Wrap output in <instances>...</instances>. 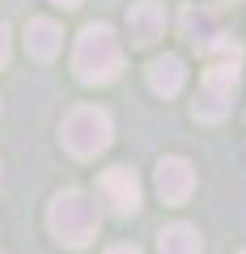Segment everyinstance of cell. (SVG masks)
<instances>
[{"mask_svg": "<svg viewBox=\"0 0 246 254\" xmlns=\"http://www.w3.org/2000/svg\"><path fill=\"white\" fill-rule=\"evenodd\" d=\"M165 30V9L157 4V0H140V4H132L128 9V34L136 47H149L157 43Z\"/></svg>", "mask_w": 246, "mask_h": 254, "instance_id": "cell-7", "label": "cell"}, {"mask_svg": "<svg viewBox=\"0 0 246 254\" xmlns=\"http://www.w3.org/2000/svg\"><path fill=\"white\" fill-rule=\"evenodd\" d=\"M191 190H195L191 161H182V157H165V161L157 165V195H162L165 203H182Z\"/></svg>", "mask_w": 246, "mask_h": 254, "instance_id": "cell-6", "label": "cell"}, {"mask_svg": "<svg viewBox=\"0 0 246 254\" xmlns=\"http://www.w3.org/2000/svg\"><path fill=\"white\" fill-rule=\"evenodd\" d=\"M47 225H51V233L64 246H89L93 237H98L102 216H98V208H93V199L85 190H60L51 199Z\"/></svg>", "mask_w": 246, "mask_h": 254, "instance_id": "cell-3", "label": "cell"}, {"mask_svg": "<svg viewBox=\"0 0 246 254\" xmlns=\"http://www.w3.org/2000/svg\"><path fill=\"white\" fill-rule=\"evenodd\" d=\"M4 60H9V26L0 21V68H4Z\"/></svg>", "mask_w": 246, "mask_h": 254, "instance_id": "cell-12", "label": "cell"}, {"mask_svg": "<svg viewBox=\"0 0 246 254\" xmlns=\"http://www.w3.org/2000/svg\"><path fill=\"white\" fill-rule=\"evenodd\" d=\"M106 254H140L136 246H115V250H106Z\"/></svg>", "mask_w": 246, "mask_h": 254, "instance_id": "cell-13", "label": "cell"}, {"mask_svg": "<svg viewBox=\"0 0 246 254\" xmlns=\"http://www.w3.org/2000/svg\"><path fill=\"white\" fill-rule=\"evenodd\" d=\"M98 190L106 195V203L119 212V216H132V212L140 208V182H136V174L123 170V165H115V170L102 174Z\"/></svg>", "mask_w": 246, "mask_h": 254, "instance_id": "cell-5", "label": "cell"}, {"mask_svg": "<svg viewBox=\"0 0 246 254\" xmlns=\"http://www.w3.org/2000/svg\"><path fill=\"white\" fill-rule=\"evenodd\" d=\"M60 140L73 157H98L110 144V115L102 106H73L60 127Z\"/></svg>", "mask_w": 246, "mask_h": 254, "instance_id": "cell-4", "label": "cell"}, {"mask_svg": "<svg viewBox=\"0 0 246 254\" xmlns=\"http://www.w3.org/2000/svg\"><path fill=\"white\" fill-rule=\"evenodd\" d=\"M182 81H187V68H182L178 55H162V60L149 64V89L162 93V98H174L182 89Z\"/></svg>", "mask_w": 246, "mask_h": 254, "instance_id": "cell-10", "label": "cell"}, {"mask_svg": "<svg viewBox=\"0 0 246 254\" xmlns=\"http://www.w3.org/2000/svg\"><path fill=\"white\" fill-rule=\"evenodd\" d=\"M157 250L162 254H200V233L191 225H170L157 237Z\"/></svg>", "mask_w": 246, "mask_h": 254, "instance_id": "cell-11", "label": "cell"}, {"mask_svg": "<svg viewBox=\"0 0 246 254\" xmlns=\"http://www.w3.org/2000/svg\"><path fill=\"white\" fill-rule=\"evenodd\" d=\"M182 34H187L204 55H208L212 47L225 38V30H221V21H217V13H212V9H200V4H191V9H182Z\"/></svg>", "mask_w": 246, "mask_h": 254, "instance_id": "cell-8", "label": "cell"}, {"mask_svg": "<svg viewBox=\"0 0 246 254\" xmlns=\"http://www.w3.org/2000/svg\"><path fill=\"white\" fill-rule=\"evenodd\" d=\"M242 254H246V250H242Z\"/></svg>", "mask_w": 246, "mask_h": 254, "instance_id": "cell-15", "label": "cell"}, {"mask_svg": "<svg viewBox=\"0 0 246 254\" xmlns=\"http://www.w3.org/2000/svg\"><path fill=\"white\" fill-rule=\"evenodd\" d=\"M73 68L85 85H106L119 76L123 68V47H119L115 30L110 26H85L81 38H77V51H73Z\"/></svg>", "mask_w": 246, "mask_h": 254, "instance_id": "cell-2", "label": "cell"}, {"mask_svg": "<svg viewBox=\"0 0 246 254\" xmlns=\"http://www.w3.org/2000/svg\"><path fill=\"white\" fill-rule=\"evenodd\" d=\"M51 4H60V9H77L81 0H51Z\"/></svg>", "mask_w": 246, "mask_h": 254, "instance_id": "cell-14", "label": "cell"}, {"mask_svg": "<svg viewBox=\"0 0 246 254\" xmlns=\"http://www.w3.org/2000/svg\"><path fill=\"white\" fill-rule=\"evenodd\" d=\"M60 47H64V34H60V26H55L51 17H30V26H26V51L34 55V60H55Z\"/></svg>", "mask_w": 246, "mask_h": 254, "instance_id": "cell-9", "label": "cell"}, {"mask_svg": "<svg viewBox=\"0 0 246 254\" xmlns=\"http://www.w3.org/2000/svg\"><path fill=\"white\" fill-rule=\"evenodd\" d=\"M238 64H242V47L234 38H221L208 51V72H204L200 98H195V119L200 123H221L229 115L234 93H238V76H242Z\"/></svg>", "mask_w": 246, "mask_h": 254, "instance_id": "cell-1", "label": "cell"}]
</instances>
